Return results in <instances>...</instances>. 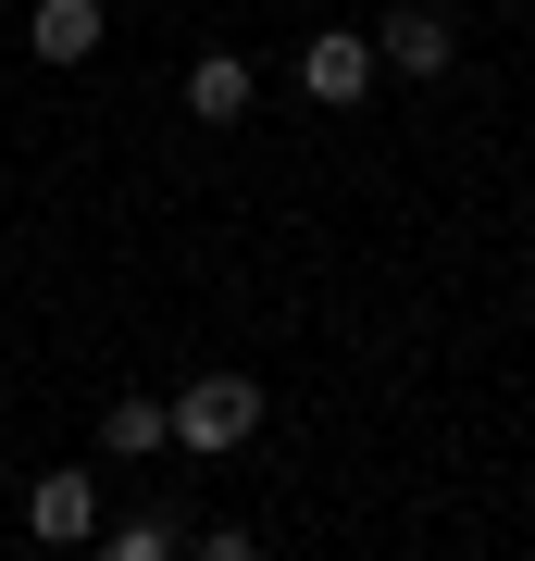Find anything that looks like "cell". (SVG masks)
<instances>
[{"label": "cell", "instance_id": "6da1fadb", "mask_svg": "<svg viewBox=\"0 0 535 561\" xmlns=\"http://www.w3.org/2000/svg\"><path fill=\"white\" fill-rule=\"evenodd\" d=\"M249 437H261V387L249 375H187L175 387V449L224 461V449H249Z\"/></svg>", "mask_w": 535, "mask_h": 561}, {"label": "cell", "instance_id": "7a4b0ae2", "mask_svg": "<svg viewBox=\"0 0 535 561\" xmlns=\"http://www.w3.org/2000/svg\"><path fill=\"white\" fill-rule=\"evenodd\" d=\"M374 38H349V25H324V38H299V88H312L324 113H349V101H374Z\"/></svg>", "mask_w": 535, "mask_h": 561}, {"label": "cell", "instance_id": "3957f363", "mask_svg": "<svg viewBox=\"0 0 535 561\" xmlns=\"http://www.w3.org/2000/svg\"><path fill=\"white\" fill-rule=\"evenodd\" d=\"M449 50H461L449 0H398V13L374 25V62H386V76H449Z\"/></svg>", "mask_w": 535, "mask_h": 561}, {"label": "cell", "instance_id": "277c9868", "mask_svg": "<svg viewBox=\"0 0 535 561\" xmlns=\"http://www.w3.org/2000/svg\"><path fill=\"white\" fill-rule=\"evenodd\" d=\"M100 38H113V13H100V0H38V13H25V50L62 62V76H75V62H100Z\"/></svg>", "mask_w": 535, "mask_h": 561}, {"label": "cell", "instance_id": "5b68a950", "mask_svg": "<svg viewBox=\"0 0 535 561\" xmlns=\"http://www.w3.org/2000/svg\"><path fill=\"white\" fill-rule=\"evenodd\" d=\"M25 524H38L50 549H88V537H100V474H38V500H25Z\"/></svg>", "mask_w": 535, "mask_h": 561}, {"label": "cell", "instance_id": "8992f818", "mask_svg": "<svg viewBox=\"0 0 535 561\" xmlns=\"http://www.w3.org/2000/svg\"><path fill=\"white\" fill-rule=\"evenodd\" d=\"M249 88H261V76H249L237 50H199V62H187V113H199V125H237Z\"/></svg>", "mask_w": 535, "mask_h": 561}, {"label": "cell", "instance_id": "52a82bcc", "mask_svg": "<svg viewBox=\"0 0 535 561\" xmlns=\"http://www.w3.org/2000/svg\"><path fill=\"white\" fill-rule=\"evenodd\" d=\"M100 449H113V461L175 449V412H162V400H113V412H100Z\"/></svg>", "mask_w": 535, "mask_h": 561}, {"label": "cell", "instance_id": "ba28073f", "mask_svg": "<svg viewBox=\"0 0 535 561\" xmlns=\"http://www.w3.org/2000/svg\"><path fill=\"white\" fill-rule=\"evenodd\" d=\"M162 549H187L162 512H138V524H100V561H162Z\"/></svg>", "mask_w": 535, "mask_h": 561}]
</instances>
